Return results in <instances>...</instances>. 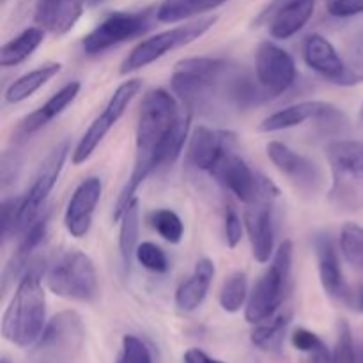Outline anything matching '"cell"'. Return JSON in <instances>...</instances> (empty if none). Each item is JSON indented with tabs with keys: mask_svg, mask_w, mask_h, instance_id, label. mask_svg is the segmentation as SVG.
<instances>
[{
	"mask_svg": "<svg viewBox=\"0 0 363 363\" xmlns=\"http://www.w3.org/2000/svg\"><path fill=\"white\" fill-rule=\"evenodd\" d=\"M255 77L268 98H277L296 82V64L289 52L272 41H262L255 53Z\"/></svg>",
	"mask_w": 363,
	"mask_h": 363,
	"instance_id": "4fadbf2b",
	"label": "cell"
},
{
	"mask_svg": "<svg viewBox=\"0 0 363 363\" xmlns=\"http://www.w3.org/2000/svg\"><path fill=\"white\" fill-rule=\"evenodd\" d=\"M236 144V137L229 131H218L208 126H199L194 131L188 145V160L199 170H209L215 167L220 156L229 145Z\"/></svg>",
	"mask_w": 363,
	"mask_h": 363,
	"instance_id": "d6986e66",
	"label": "cell"
},
{
	"mask_svg": "<svg viewBox=\"0 0 363 363\" xmlns=\"http://www.w3.org/2000/svg\"><path fill=\"white\" fill-rule=\"evenodd\" d=\"M4 2H6V0H4Z\"/></svg>",
	"mask_w": 363,
	"mask_h": 363,
	"instance_id": "7dc6e473",
	"label": "cell"
},
{
	"mask_svg": "<svg viewBox=\"0 0 363 363\" xmlns=\"http://www.w3.org/2000/svg\"><path fill=\"white\" fill-rule=\"evenodd\" d=\"M117 363H152L147 346L135 335L123 337V351Z\"/></svg>",
	"mask_w": 363,
	"mask_h": 363,
	"instance_id": "d590c367",
	"label": "cell"
},
{
	"mask_svg": "<svg viewBox=\"0 0 363 363\" xmlns=\"http://www.w3.org/2000/svg\"><path fill=\"white\" fill-rule=\"evenodd\" d=\"M20 202L18 199H6L2 202V238L4 241L9 240L13 234L20 233Z\"/></svg>",
	"mask_w": 363,
	"mask_h": 363,
	"instance_id": "f35d334b",
	"label": "cell"
},
{
	"mask_svg": "<svg viewBox=\"0 0 363 363\" xmlns=\"http://www.w3.org/2000/svg\"><path fill=\"white\" fill-rule=\"evenodd\" d=\"M155 18L156 9L119 11L110 14L82 39V48L89 55H98L113 46L142 38L145 32L151 30Z\"/></svg>",
	"mask_w": 363,
	"mask_h": 363,
	"instance_id": "ba28073f",
	"label": "cell"
},
{
	"mask_svg": "<svg viewBox=\"0 0 363 363\" xmlns=\"http://www.w3.org/2000/svg\"><path fill=\"white\" fill-rule=\"evenodd\" d=\"M140 89H142V80H138V78L126 80L124 84H121L119 87L116 89L112 98L108 99L106 106L103 108V112L92 121V124L87 128L84 137L80 138V142H78L77 147H74L73 151L74 165H82V163H85L89 158H91L92 152H94L96 147L101 144V140L106 137V133L116 126L117 121L123 117V113L126 112V108L130 106V103L133 101L135 96L140 92Z\"/></svg>",
	"mask_w": 363,
	"mask_h": 363,
	"instance_id": "30bf717a",
	"label": "cell"
},
{
	"mask_svg": "<svg viewBox=\"0 0 363 363\" xmlns=\"http://www.w3.org/2000/svg\"><path fill=\"white\" fill-rule=\"evenodd\" d=\"M174 92L188 110L215 112L220 105L248 108L268 99L261 85L227 59L191 57L174 66L170 78Z\"/></svg>",
	"mask_w": 363,
	"mask_h": 363,
	"instance_id": "7a4b0ae2",
	"label": "cell"
},
{
	"mask_svg": "<svg viewBox=\"0 0 363 363\" xmlns=\"http://www.w3.org/2000/svg\"><path fill=\"white\" fill-rule=\"evenodd\" d=\"M303 59L308 67H312L315 73L332 80L333 84L340 80L344 69H346V62H344L342 55L321 34H312L305 39Z\"/></svg>",
	"mask_w": 363,
	"mask_h": 363,
	"instance_id": "7402d4cb",
	"label": "cell"
},
{
	"mask_svg": "<svg viewBox=\"0 0 363 363\" xmlns=\"http://www.w3.org/2000/svg\"><path fill=\"white\" fill-rule=\"evenodd\" d=\"M225 2L227 0H163L156 9V20L163 23H176L216 9Z\"/></svg>",
	"mask_w": 363,
	"mask_h": 363,
	"instance_id": "83f0119b",
	"label": "cell"
},
{
	"mask_svg": "<svg viewBox=\"0 0 363 363\" xmlns=\"http://www.w3.org/2000/svg\"><path fill=\"white\" fill-rule=\"evenodd\" d=\"M67 152H69V144L62 142L57 147L50 151L45 162L39 167L38 174H35L34 181H32L30 188L25 191L20 202V230H27L35 220L41 215V208L48 195L52 194L53 186H55L57 179H59L62 167L66 163Z\"/></svg>",
	"mask_w": 363,
	"mask_h": 363,
	"instance_id": "7c38bea8",
	"label": "cell"
},
{
	"mask_svg": "<svg viewBox=\"0 0 363 363\" xmlns=\"http://www.w3.org/2000/svg\"><path fill=\"white\" fill-rule=\"evenodd\" d=\"M62 64L60 62H45L43 66L35 67V69L28 71V73L21 74L20 78L13 82L6 91V101L7 103H20L30 98L34 92H38L43 85L48 84L53 77L60 73Z\"/></svg>",
	"mask_w": 363,
	"mask_h": 363,
	"instance_id": "484cf974",
	"label": "cell"
},
{
	"mask_svg": "<svg viewBox=\"0 0 363 363\" xmlns=\"http://www.w3.org/2000/svg\"><path fill=\"white\" fill-rule=\"evenodd\" d=\"M46 328V296L38 269L30 268L20 280L2 319V335L16 347H30Z\"/></svg>",
	"mask_w": 363,
	"mask_h": 363,
	"instance_id": "3957f363",
	"label": "cell"
},
{
	"mask_svg": "<svg viewBox=\"0 0 363 363\" xmlns=\"http://www.w3.org/2000/svg\"><path fill=\"white\" fill-rule=\"evenodd\" d=\"M342 119V113L337 106L326 101H301L291 105L287 108L279 110L266 117L259 126L262 133H275V131L289 130V128L300 126L307 121H326V123H337Z\"/></svg>",
	"mask_w": 363,
	"mask_h": 363,
	"instance_id": "e0dca14e",
	"label": "cell"
},
{
	"mask_svg": "<svg viewBox=\"0 0 363 363\" xmlns=\"http://www.w3.org/2000/svg\"><path fill=\"white\" fill-rule=\"evenodd\" d=\"M183 360H184V363H225V362L215 360V358H211L209 354H206L202 350H197V347H191V350H188L186 353H184Z\"/></svg>",
	"mask_w": 363,
	"mask_h": 363,
	"instance_id": "b9f144b4",
	"label": "cell"
},
{
	"mask_svg": "<svg viewBox=\"0 0 363 363\" xmlns=\"http://www.w3.org/2000/svg\"><path fill=\"white\" fill-rule=\"evenodd\" d=\"M84 13V0H35L34 20L50 34L69 32Z\"/></svg>",
	"mask_w": 363,
	"mask_h": 363,
	"instance_id": "44dd1931",
	"label": "cell"
},
{
	"mask_svg": "<svg viewBox=\"0 0 363 363\" xmlns=\"http://www.w3.org/2000/svg\"><path fill=\"white\" fill-rule=\"evenodd\" d=\"M266 152L273 165L284 176L289 177L294 184H298L301 190H318V186L321 184V172L314 162H311L282 142H269Z\"/></svg>",
	"mask_w": 363,
	"mask_h": 363,
	"instance_id": "ac0fdd59",
	"label": "cell"
},
{
	"mask_svg": "<svg viewBox=\"0 0 363 363\" xmlns=\"http://www.w3.org/2000/svg\"><path fill=\"white\" fill-rule=\"evenodd\" d=\"M340 250L353 268L363 272V227L346 223L340 233Z\"/></svg>",
	"mask_w": 363,
	"mask_h": 363,
	"instance_id": "1f68e13d",
	"label": "cell"
},
{
	"mask_svg": "<svg viewBox=\"0 0 363 363\" xmlns=\"http://www.w3.org/2000/svg\"><path fill=\"white\" fill-rule=\"evenodd\" d=\"M279 195V188L269 179H262V188L257 197L248 202L245 211V225L250 238L252 254L255 261L264 264L273 255L275 225H273V201Z\"/></svg>",
	"mask_w": 363,
	"mask_h": 363,
	"instance_id": "8fae6325",
	"label": "cell"
},
{
	"mask_svg": "<svg viewBox=\"0 0 363 363\" xmlns=\"http://www.w3.org/2000/svg\"><path fill=\"white\" fill-rule=\"evenodd\" d=\"M291 342H293L294 350L301 351V353L330 354L328 350H326L325 342H323L315 333H312L311 330H305V328L294 330L293 335H291Z\"/></svg>",
	"mask_w": 363,
	"mask_h": 363,
	"instance_id": "74e56055",
	"label": "cell"
},
{
	"mask_svg": "<svg viewBox=\"0 0 363 363\" xmlns=\"http://www.w3.org/2000/svg\"><path fill=\"white\" fill-rule=\"evenodd\" d=\"M248 296L250 294H248L247 273L234 272L220 291V307L225 312L234 314V312L241 311V307L248 301Z\"/></svg>",
	"mask_w": 363,
	"mask_h": 363,
	"instance_id": "4dcf8cb0",
	"label": "cell"
},
{
	"mask_svg": "<svg viewBox=\"0 0 363 363\" xmlns=\"http://www.w3.org/2000/svg\"><path fill=\"white\" fill-rule=\"evenodd\" d=\"M135 255H137V261L140 262L145 269H149V272L165 273L167 269H169V261H167L165 252H163L158 245L145 241V243L138 245Z\"/></svg>",
	"mask_w": 363,
	"mask_h": 363,
	"instance_id": "e575fe53",
	"label": "cell"
},
{
	"mask_svg": "<svg viewBox=\"0 0 363 363\" xmlns=\"http://www.w3.org/2000/svg\"><path fill=\"white\" fill-rule=\"evenodd\" d=\"M275 2H282V0H275Z\"/></svg>",
	"mask_w": 363,
	"mask_h": 363,
	"instance_id": "bcb514c9",
	"label": "cell"
},
{
	"mask_svg": "<svg viewBox=\"0 0 363 363\" xmlns=\"http://www.w3.org/2000/svg\"><path fill=\"white\" fill-rule=\"evenodd\" d=\"M119 230V252L123 264L130 268L131 259L138 248V229H140V211H138V199H133L124 211Z\"/></svg>",
	"mask_w": 363,
	"mask_h": 363,
	"instance_id": "f1b7e54d",
	"label": "cell"
},
{
	"mask_svg": "<svg viewBox=\"0 0 363 363\" xmlns=\"http://www.w3.org/2000/svg\"><path fill=\"white\" fill-rule=\"evenodd\" d=\"M78 92H80V82H69L67 85H64V87L60 89V91H57L45 105L39 106L38 110L28 113V116L21 121L20 133L30 135L35 133L38 130H41L43 126H46V124H48L50 121L55 119L57 116H60L62 110L74 101Z\"/></svg>",
	"mask_w": 363,
	"mask_h": 363,
	"instance_id": "d4e9b609",
	"label": "cell"
},
{
	"mask_svg": "<svg viewBox=\"0 0 363 363\" xmlns=\"http://www.w3.org/2000/svg\"><path fill=\"white\" fill-rule=\"evenodd\" d=\"M314 9L315 0H273L259 20H268L269 34L275 39H289L308 23Z\"/></svg>",
	"mask_w": 363,
	"mask_h": 363,
	"instance_id": "9a60e30c",
	"label": "cell"
},
{
	"mask_svg": "<svg viewBox=\"0 0 363 363\" xmlns=\"http://www.w3.org/2000/svg\"><path fill=\"white\" fill-rule=\"evenodd\" d=\"M215 279V264L209 259H201L194 272L176 291V305L184 312H194L204 303Z\"/></svg>",
	"mask_w": 363,
	"mask_h": 363,
	"instance_id": "603a6c76",
	"label": "cell"
},
{
	"mask_svg": "<svg viewBox=\"0 0 363 363\" xmlns=\"http://www.w3.org/2000/svg\"><path fill=\"white\" fill-rule=\"evenodd\" d=\"M46 230H48V216L46 215L43 216V218L39 216V218L35 220L27 230H25V236L23 240H21L20 247H18V250L14 252L13 259H11V262L7 264L6 277H4V289L7 287V282H9V280L18 279V277H23L25 273L30 269V266L28 264L32 262V255H34V252L38 250L39 245L45 241Z\"/></svg>",
	"mask_w": 363,
	"mask_h": 363,
	"instance_id": "cb8c5ba5",
	"label": "cell"
},
{
	"mask_svg": "<svg viewBox=\"0 0 363 363\" xmlns=\"http://www.w3.org/2000/svg\"><path fill=\"white\" fill-rule=\"evenodd\" d=\"M223 229H225V241L229 248H236L241 243L243 238V222L238 216L234 209H227L225 211V222H223Z\"/></svg>",
	"mask_w": 363,
	"mask_h": 363,
	"instance_id": "ab89813d",
	"label": "cell"
},
{
	"mask_svg": "<svg viewBox=\"0 0 363 363\" xmlns=\"http://www.w3.org/2000/svg\"><path fill=\"white\" fill-rule=\"evenodd\" d=\"M190 110L181 108L165 89H152L144 96L135 133V165L116 202L113 222L123 218L140 184L156 169L176 162L190 131Z\"/></svg>",
	"mask_w": 363,
	"mask_h": 363,
	"instance_id": "6da1fadb",
	"label": "cell"
},
{
	"mask_svg": "<svg viewBox=\"0 0 363 363\" xmlns=\"http://www.w3.org/2000/svg\"><path fill=\"white\" fill-rule=\"evenodd\" d=\"M357 307H358V311L363 312V287H362L360 293L357 294Z\"/></svg>",
	"mask_w": 363,
	"mask_h": 363,
	"instance_id": "7bdbcfd3",
	"label": "cell"
},
{
	"mask_svg": "<svg viewBox=\"0 0 363 363\" xmlns=\"http://www.w3.org/2000/svg\"><path fill=\"white\" fill-rule=\"evenodd\" d=\"M103 184L99 177H87L73 191L64 213V225L73 238H84L89 233Z\"/></svg>",
	"mask_w": 363,
	"mask_h": 363,
	"instance_id": "2e32d148",
	"label": "cell"
},
{
	"mask_svg": "<svg viewBox=\"0 0 363 363\" xmlns=\"http://www.w3.org/2000/svg\"><path fill=\"white\" fill-rule=\"evenodd\" d=\"M358 117H360V124L363 126V103H362V106H360V116H358Z\"/></svg>",
	"mask_w": 363,
	"mask_h": 363,
	"instance_id": "ee69618b",
	"label": "cell"
},
{
	"mask_svg": "<svg viewBox=\"0 0 363 363\" xmlns=\"http://www.w3.org/2000/svg\"><path fill=\"white\" fill-rule=\"evenodd\" d=\"M346 62V69H344L342 77L337 82V85H344V87H351V85H358L363 82V43L357 45L351 52L350 59H344Z\"/></svg>",
	"mask_w": 363,
	"mask_h": 363,
	"instance_id": "8d00e7d4",
	"label": "cell"
},
{
	"mask_svg": "<svg viewBox=\"0 0 363 363\" xmlns=\"http://www.w3.org/2000/svg\"><path fill=\"white\" fill-rule=\"evenodd\" d=\"M315 259H318L319 279L321 286L328 296L335 300H347L350 298V287L344 279L342 266H340L339 254L328 234H321L315 238Z\"/></svg>",
	"mask_w": 363,
	"mask_h": 363,
	"instance_id": "ffe728a7",
	"label": "cell"
},
{
	"mask_svg": "<svg viewBox=\"0 0 363 363\" xmlns=\"http://www.w3.org/2000/svg\"><path fill=\"white\" fill-rule=\"evenodd\" d=\"M291 268H293V243L284 241L273 255L272 264L257 280L248 296L245 318L250 325H259L277 315L286 298Z\"/></svg>",
	"mask_w": 363,
	"mask_h": 363,
	"instance_id": "277c9868",
	"label": "cell"
},
{
	"mask_svg": "<svg viewBox=\"0 0 363 363\" xmlns=\"http://www.w3.org/2000/svg\"><path fill=\"white\" fill-rule=\"evenodd\" d=\"M332 363H363V347L354 344L353 332L346 321L339 323V337L332 354Z\"/></svg>",
	"mask_w": 363,
	"mask_h": 363,
	"instance_id": "836d02e7",
	"label": "cell"
},
{
	"mask_svg": "<svg viewBox=\"0 0 363 363\" xmlns=\"http://www.w3.org/2000/svg\"><path fill=\"white\" fill-rule=\"evenodd\" d=\"M84 342V325L77 312H60L35 342L32 363H71Z\"/></svg>",
	"mask_w": 363,
	"mask_h": 363,
	"instance_id": "9c48e42d",
	"label": "cell"
},
{
	"mask_svg": "<svg viewBox=\"0 0 363 363\" xmlns=\"http://www.w3.org/2000/svg\"><path fill=\"white\" fill-rule=\"evenodd\" d=\"M215 23L216 16L197 18V20L188 21L184 25H177V27L160 32V34L152 35V38L144 39L123 60V64H121V74H128L142 69V67L149 66L155 60L162 59L163 55H167L172 50L183 48V46L197 41Z\"/></svg>",
	"mask_w": 363,
	"mask_h": 363,
	"instance_id": "52a82bcc",
	"label": "cell"
},
{
	"mask_svg": "<svg viewBox=\"0 0 363 363\" xmlns=\"http://www.w3.org/2000/svg\"><path fill=\"white\" fill-rule=\"evenodd\" d=\"M0 363H11V362H9V358H2V360H0Z\"/></svg>",
	"mask_w": 363,
	"mask_h": 363,
	"instance_id": "f6af8a7d",
	"label": "cell"
},
{
	"mask_svg": "<svg viewBox=\"0 0 363 363\" xmlns=\"http://www.w3.org/2000/svg\"><path fill=\"white\" fill-rule=\"evenodd\" d=\"M151 225L167 243L177 245L183 240L184 225L172 209H156L151 215Z\"/></svg>",
	"mask_w": 363,
	"mask_h": 363,
	"instance_id": "d6a6232c",
	"label": "cell"
},
{
	"mask_svg": "<svg viewBox=\"0 0 363 363\" xmlns=\"http://www.w3.org/2000/svg\"><path fill=\"white\" fill-rule=\"evenodd\" d=\"M326 158L333 174L330 195L339 208L357 209L362 206L363 142L335 140L326 147Z\"/></svg>",
	"mask_w": 363,
	"mask_h": 363,
	"instance_id": "5b68a950",
	"label": "cell"
},
{
	"mask_svg": "<svg viewBox=\"0 0 363 363\" xmlns=\"http://www.w3.org/2000/svg\"><path fill=\"white\" fill-rule=\"evenodd\" d=\"M45 39L41 27H28L0 48V66L13 67L27 60Z\"/></svg>",
	"mask_w": 363,
	"mask_h": 363,
	"instance_id": "4316f807",
	"label": "cell"
},
{
	"mask_svg": "<svg viewBox=\"0 0 363 363\" xmlns=\"http://www.w3.org/2000/svg\"><path fill=\"white\" fill-rule=\"evenodd\" d=\"M326 11L337 18L357 16L363 13V0H328Z\"/></svg>",
	"mask_w": 363,
	"mask_h": 363,
	"instance_id": "60d3db41",
	"label": "cell"
},
{
	"mask_svg": "<svg viewBox=\"0 0 363 363\" xmlns=\"http://www.w3.org/2000/svg\"><path fill=\"white\" fill-rule=\"evenodd\" d=\"M234 145L223 151L218 162L215 163L209 174L215 177L216 183L233 195H236L241 202L248 204L259 195L262 188V179L264 176H259L250 169L247 162L234 151Z\"/></svg>",
	"mask_w": 363,
	"mask_h": 363,
	"instance_id": "5bb4252c",
	"label": "cell"
},
{
	"mask_svg": "<svg viewBox=\"0 0 363 363\" xmlns=\"http://www.w3.org/2000/svg\"><path fill=\"white\" fill-rule=\"evenodd\" d=\"M46 284L57 296L82 303L92 301L98 294V273L94 262L80 250L60 254L50 264Z\"/></svg>",
	"mask_w": 363,
	"mask_h": 363,
	"instance_id": "8992f818",
	"label": "cell"
},
{
	"mask_svg": "<svg viewBox=\"0 0 363 363\" xmlns=\"http://www.w3.org/2000/svg\"><path fill=\"white\" fill-rule=\"evenodd\" d=\"M289 321H291L289 314H277L273 315L272 319H268V321L259 323L250 335L252 344L262 351L280 350Z\"/></svg>",
	"mask_w": 363,
	"mask_h": 363,
	"instance_id": "f546056e",
	"label": "cell"
}]
</instances>
